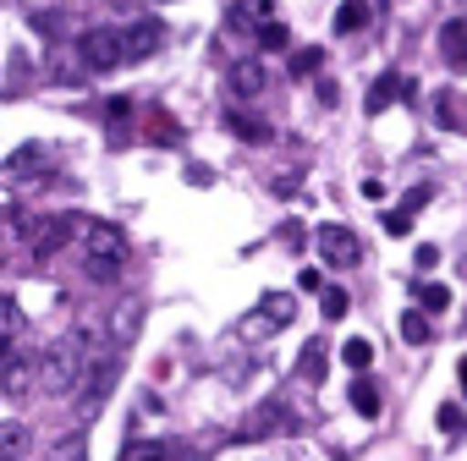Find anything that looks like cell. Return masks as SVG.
Wrapping results in <instances>:
<instances>
[{
    "label": "cell",
    "instance_id": "cell-5",
    "mask_svg": "<svg viewBox=\"0 0 467 461\" xmlns=\"http://www.w3.org/2000/svg\"><path fill=\"white\" fill-rule=\"evenodd\" d=\"M17 230L28 237V253H39V259H50V253H61V242L72 237V220H61V214H17Z\"/></svg>",
    "mask_w": 467,
    "mask_h": 461
},
{
    "label": "cell",
    "instance_id": "cell-15",
    "mask_svg": "<svg viewBox=\"0 0 467 461\" xmlns=\"http://www.w3.org/2000/svg\"><path fill=\"white\" fill-rule=\"evenodd\" d=\"M138 324H143V308H138V302H121V308L110 313V346H127V341L138 335Z\"/></svg>",
    "mask_w": 467,
    "mask_h": 461
},
{
    "label": "cell",
    "instance_id": "cell-14",
    "mask_svg": "<svg viewBox=\"0 0 467 461\" xmlns=\"http://www.w3.org/2000/svg\"><path fill=\"white\" fill-rule=\"evenodd\" d=\"M34 384H39V363H28V357H12V363H6V395H12V401H23Z\"/></svg>",
    "mask_w": 467,
    "mask_h": 461
},
{
    "label": "cell",
    "instance_id": "cell-36",
    "mask_svg": "<svg viewBox=\"0 0 467 461\" xmlns=\"http://www.w3.org/2000/svg\"><path fill=\"white\" fill-rule=\"evenodd\" d=\"M6 335H12V341L23 335V308H17V297H6Z\"/></svg>",
    "mask_w": 467,
    "mask_h": 461
},
{
    "label": "cell",
    "instance_id": "cell-3",
    "mask_svg": "<svg viewBox=\"0 0 467 461\" xmlns=\"http://www.w3.org/2000/svg\"><path fill=\"white\" fill-rule=\"evenodd\" d=\"M72 237L83 242V259H121L127 264V230L99 214H72Z\"/></svg>",
    "mask_w": 467,
    "mask_h": 461
},
{
    "label": "cell",
    "instance_id": "cell-24",
    "mask_svg": "<svg viewBox=\"0 0 467 461\" xmlns=\"http://www.w3.org/2000/svg\"><path fill=\"white\" fill-rule=\"evenodd\" d=\"M39 154H45L39 143H23V149H17V154L6 159V176H12V181H23V176H34V159H39Z\"/></svg>",
    "mask_w": 467,
    "mask_h": 461
},
{
    "label": "cell",
    "instance_id": "cell-23",
    "mask_svg": "<svg viewBox=\"0 0 467 461\" xmlns=\"http://www.w3.org/2000/svg\"><path fill=\"white\" fill-rule=\"evenodd\" d=\"M149 138H154L160 149H171V143H182V127H176L165 110H154V116H149Z\"/></svg>",
    "mask_w": 467,
    "mask_h": 461
},
{
    "label": "cell",
    "instance_id": "cell-19",
    "mask_svg": "<svg viewBox=\"0 0 467 461\" xmlns=\"http://www.w3.org/2000/svg\"><path fill=\"white\" fill-rule=\"evenodd\" d=\"M28 445H34V434H28V423H0V450L6 456H28Z\"/></svg>",
    "mask_w": 467,
    "mask_h": 461
},
{
    "label": "cell",
    "instance_id": "cell-9",
    "mask_svg": "<svg viewBox=\"0 0 467 461\" xmlns=\"http://www.w3.org/2000/svg\"><path fill=\"white\" fill-rule=\"evenodd\" d=\"M440 56H445V67H451L456 77L467 72V17L440 23Z\"/></svg>",
    "mask_w": 467,
    "mask_h": 461
},
{
    "label": "cell",
    "instance_id": "cell-7",
    "mask_svg": "<svg viewBox=\"0 0 467 461\" xmlns=\"http://www.w3.org/2000/svg\"><path fill=\"white\" fill-rule=\"evenodd\" d=\"M407 94H412V83H407L401 72H385V77H374V83H368L363 110H368V116H385V110H390L396 99H407Z\"/></svg>",
    "mask_w": 467,
    "mask_h": 461
},
{
    "label": "cell",
    "instance_id": "cell-32",
    "mask_svg": "<svg viewBox=\"0 0 467 461\" xmlns=\"http://www.w3.org/2000/svg\"><path fill=\"white\" fill-rule=\"evenodd\" d=\"M379 220H385V230H390V237H407V230H412V214H407L401 203H396V209H385Z\"/></svg>",
    "mask_w": 467,
    "mask_h": 461
},
{
    "label": "cell",
    "instance_id": "cell-40",
    "mask_svg": "<svg viewBox=\"0 0 467 461\" xmlns=\"http://www.w3.org/2000/svg\"><path fill=\"white\" fill-rule=\"evenodd\" d=\"M6 461H23V456H6Z\"/></svg>",
    "mask_w": 467,
    "mask_h": 461
},
{
    "label": "cell",
    "instance_id": "cell-4",
    "mask_svg": "<svg viewBox=\"0 0 467 461\" xmlns=\"http://www.w3.org/2000/svg\"><path fill=\"white\" fill-rule=\"evenodd\" d=\"M78 56L88 72H116V67H127V39H121V28H88L78 39Z\"/></svg>",
    "mask_w": 467,
    "mask_h": 461
},
{
    "label": "cell",
    "instance_id": "cell-16",
    "mask_svg": "<svg viewBox=\"0 0 467 461\" xmlns=\"http://www.w3.org/2000/svg\"><path fill=\"white\" fill-rule=\"evenodd\" d=\"M176 450L165 445V439H127L121 445V461H171Z\"/></svg>",
    "mask_w": 467,
    "mask_h": 461
},
{
    "label": "cell",
    "instance_id": "cell-26",
    "mask_svg": "<svg viewBox=\"0 0 467 461\" xmlns=\"http://www.w3.org/2000/svg\"><path fill=\"white\" fill-rule=\"evenodd\" d=\"M352 406H358L363 417H379V390H374L368 379H352Z\"/></svg>",
    "mask_w": 467,
    "mask_h": 461
},
{
    "label": "cell",
    "instance_id": "cell-37",
    "mask_svg": "<svg viewBox=\"0 0 467 461\" xmlns=\"http://www.w3.org/2000/svg\"><path fill=\"white\" fill-rule=\"evenodd\" d=\"M434 264H440V248H434V242H423V248H418V270H434Z\"/></svg>",
    "mask_w": 467,
    "mask_h": 461
},
{
    "label": "cell",
    "instance_id": "cell-33",
    "mask_svg": "<svg viewBox=\"0 0 467 461\" xmlns=\"http://www.w3.org/2000/svg\"><path fill=\"white\" fill-rule=\"evenodd\" d=\"M83 445H88L83 434H72V439H61V445H56V461H78V456H83Z\"/></svg>",
    "mask_w": 467,
    "mask_h": 461
},
{
    "label": "cell",
    "instance_id": "cell-38",
    "mask_svg": "<svg viewBox=\"0 0 467 461\" xmlns=\"http://www.w3.org/2000/svg\"><path fill=\"white\" fill-rule=\"evenodd\" d=\"M297 286H303V292H319V270H314V264H303V275H297Z\"/></svg>",
    "mask_w": 467,
    "mask_h": 461
},
{
    "label": "cell",
    "instance_id": "cell-12",
    "mask_svg": "<svg viewBox=\"0 0 467 461\" xmlns=\"http://www.w3.org/2000/svg\"><path fill=\"white\" fill-rule=\"evenodd\" d=\"M265 67L259 61H237V67H231V94H237V99H259L265 94Z\"/></svg>",
    "mask_w": 467,
    "mask_h": 461
},
{
    "label": "cell",
    "instance_id": "cell-2",
    "mask_svg": "<svg viewBox=\"0 0 467 461\" xmlns=\"http://www.w3.org/2000/svg\"><path fill=\"white\" fill-rule=\"evenodd\" d=\"M116 379H121V357H116V352H105V357H94V363L83 368V384H78V423H88V417L105 412Z\"/></svg>",
    "mask_w": 467,
    "mask_h": 461
},
{
    "label": "cell",
    "instance_id": "cell-8",
    "mask_svg": "<svg viewBox=\"0 0 467 461\" xmlns=\"http://www.w3.org/2000/svg\"><path fill=\"white\" fill-rule=\"evenodd\" d=\"M292 428H297V412H286L281 401H270V406H259V412L248 417L243 439H265V434H292Z\"/></svg>",
    "mask_w": 467,
    "mask_h": 461
},
{
    "label": "cell",
    "instance_id": "cell-6",
    "mask_svg": "<svg viewBox=\"0 0 467 461\" xmlns=\"http://www.w3.org/2000/svg\"><path fill=\"white\" fill-rule=\"evenodd\" d=\"M314 248L325 253V264H330V270H358V264H363V242L352 237L347 225H319Z\"/></svg>",
    "mask_w": 467,
    "mask_h": 461
},
{
    "label": "cell",
    "instance_id": "cell-34",
    "mask_svg": "<svg viewBox=\"0 0 467 461\" xmlns=\"http://www.w3.org/2000/svg\"><path fill=\"white\" fill-rule=\"evenodd\" d=\"M34 28H39V34H50V39H61V28H72V23H67V17H45V12H39V17H34Z\"/></svg>",
    "mask_w": 467,
    "mask_h": 461
},
{
    "label": "cell",
    "instance_id": "cell-21",
    "mask_svg": "<svg viewBox=\"0 0 467 461\" xmlns=\"http://www.w3.org/2000/svg\"><path fill=\"white\" fill-rule=\"evenodd\" d=\"M434 116H440V127H451V132L467 127V121H462V99H456V88H445V94L434 99Z\"/></svg>",
    "mask_w": 467,
    "mask_h": 461
},
{
    "label": "cell",
    "instance_id": "cell-30",
    "mask_svg": "<svg viewBox=\"0 0 467 461\" xmlns=\"http://www.w3.org/2000/svg\"><path fill=\"white\" fill-rule=\"evenodd\" d=\"M83 270H88V281H116L121 259H83Z\"/></svg>",
    "mask_w": 467,
    "mask_h": 461
},
{
    "label": "cell",
    "instance_id": "cell-1",
    "mask_svg": "<svg viewBox=\"0 0 467 461\" xmlns=\"http://www.w3.org/2000/svg\"><path fill=\"white\" fill-rule=\"evenodd\" d=\"M78 341V335H72ZM50 346L45 357H39V390L45 395H67V390H78L83 384V368H88V352L83 346Z\"/></svg>",
    "mask_w": 467,
    "mask_h": 461
},
{
    "label": "cell",
    "instance_id": "cell-25",
    "mask_svg": "<svg viewBox=\"0 0 467 461\" xmlns=\"http://www.w3.org/2000/svg\"><path fill=\"white\" fill-rule=\"evenodd\" d=\"M341 363H347V368H352V374H363V368H368V363H374V346H368V341H358V335H352V341H347V346H341Z\"/></svg>",
    "mask_w": 467,
    "mask_h": 461
},
{
    "label": "cell",
    "instance_id": "cell-22",
    "mask_svg": "<svg viewBox=\"0 0 467 461\" xmlns=\"http://www.w3.org/2000/svg\"><path fill=\"white\" fill-rule=\"evenodd\" d=\"M412 297H418V308H423V313H429V319H434V313H445V308H451V292H445V286H434V281H423V286H418V292H412Z\"/></svg>",
    "mask_w": 467,
    "mask_h": 461
},
{
    "label": "cell",
    "instance_id": "cell-11",
    "mask_svg": "<svg viewBox=\"0 0 467 461\" xmlns=\"http://www.w3.org/2000/svg\"><path fill=\"white\" fill-rule=\"evenodd\" d=\"M292 319H297V297H286V292H270L254 313V324H265V330H286Z\"/></svg>",
    "mask_w": 467,
    "mask_h": 461
},
{
    "label": "cell",
    "instance_id": "cell-13",
    "mask_svg": "<svg viewBox=\"0 0 467 461\" xmlns=\"http://www.w3.org/2000/svg\"><path fill=\"white\" fill-rule=\"evenodd\" d=\"M368 17H374V0H341L336 6V34H363L368 28Z\"/></svg>",
    "mask_w": 467,
    "mask_h": 461
},
{
    "label": "cell",
    "instance_id": "cell-18",
    "mask_svg": "<svg viewBox=\"0 0 467 461\" xmlns=\"http://www.w3.org/2000/svg\"><path fill=\"white\" fill-rule=\"evenodd\" d=\"M429 335H434L429 313H423V308H407V313H401V341H407V346H429Z\"/></svg>",
    "mask_w": 467,
    "mask_h": 461
},
{
    "label": "cell",
    "instance_id": "cell-28",
    "mask_svg": "<svg viewBox=\"0 0 467 461\" xmlns=\"http://www.w3.org/2000/svg\"><path fill=\"white\" fill-rule=\"evenodd\" d=\"M434 423H440V428H445V434H462V428H467V412H462V406H456V401H445V406H440V412H434Z\"/></svg>",
    "mask_w": 467,
    "mask_h": 461
},
{
    "label": "cell",
    "instance_id": "cell-20",
    "mask_svg": "<svg viewBox=\"0 0 467 461\" xmlns=\"http://www.w3.org/2000/svg\"><path fill=\"white\" fill-rule=\"evenodd\" d=\"M297 374H303L308 384H319V379H325V341H308V346H303V357H297Z\"/></svg>",
    "mask_w": 467,
    "mask_h": 461
},
{
    "label": "cell",
    "instance_id": "cell-31",
    "mask_svg": "<svg viewBox=\"0 0 467 461\" xmlns=\"http://www.w3.org/2000/svg\"><path fill=\"white\" fill-rule=\"evenodd\" d=\"M319 308H325V319H330V324H341V319H347V292H341V286H330Z\"/></svg>",
    "mask_w": 467,
    "mask_h": 461
},
{
    "label": "cell",
    "instance_id": "cell-39",
    "mask_svg": "<svg viewBox=\"0 0 467 461\" xmlns=\"http://www.w3.org/2000/svg\"><path fill=\"white\" fill-rule=\"evenodd\" d=\"M456 379H462V395H467V357L456 363Z\"/></svg>",
    "mask_w": 467,
    "mask_h": 461
},
{
    "label": "cell",
    "instance_id": "cell-27",
    "mask_svg": "<svg viewBox=\"0 0 467 461\" xmlns=\"http://www.w3.org/2000/svg\"><path fill=\"white\" fill-rule=\"evenodd\" d=\"M319 67H325V50H314V45L292 56V77H308V72H319Z\"/></svg>",
    "mask_w": 467,
    "mask_h": 461
},
{
    "label": "cell",
    "instance_id": "cell-17",
    "mask_svg": "<svg viewBox=\"0 0 467 461\" xmlns=\"http://www.w3.org/2000/svg\"><path fill=\"white\" fill-rule=\"evenodd\" d=\"M225 121H231V132H237L243 143H270V121H259V116H248V110H231Z\"/></svg>",
    "mask_w": 467,
    "mask_h": 461
},
{
    "label": "cell",
    "instance_id": "cell-29",
    "mask_svg": "<svg viewBox=\"0 0 467 461\" xmlns=\"http://www.w3.org/2000/svg\"><path fill=\"white\" fill-rule=\"evenodd\" d=\"M259 45H265V50H286V45H292L286 23H265V28H259Z\"/></svg>",
    "mask_w": 467,
    "mask_h": 461
},
{
    "label": "cell",
    "instance_id": "cell-35",
    "mask_svg": "<svg viewBox=\"0 0 467 461\" xmlns=\"http://www.w3.org/2000/svg\"><path fill=\"white\" fill-rule=\"evenodd\" d=\"M429 198H434V187H412V192L401 198V209H407V214H418V209H423Z\"/></svg>",
    "mask_w": 467,
    "mask_h": 461
},
{
    "label": "cell",
    "instance_id": "cell-10",
    "mask_svg": "<svg viewBox=\"0 0 467 461\" xmlns=\"http://www.w3.org/2000/svg\"><path fill=\"white\" fill-rule=\"evenodd\" d=\"M121 39H127V61H149L165 45V28L160 23H132V28H121Z\"/></svg>",
    "mask_w": 467,
    "mask_h": 461
}]
</instances>
